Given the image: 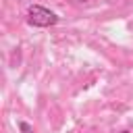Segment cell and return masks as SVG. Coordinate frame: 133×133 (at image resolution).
Returning <instances> with one entry per match:
<instances>
[{
    "instance_id": "obj_1",
    "label": "cell",
    "mask_w": 133,
    "mask_h": 133,
    "mask_svg": "<svg viewBox=\"0 0 133 133\" xmlns=\"http://www.w3.org/2000/svg\"><path fill=\"white\" fill-rule=\"evenodd\" d=\"M60 19L56 12H52L50 8L46 6H39V4H31L27 8V23L31 27H52L56 25Z\"/></svg>"
},
{
    "instance_id": "obj_2",
    "label": "cell",
    "mask_w": 133,
    "mask_h": 133,
    "mask_svg": "<svg viewBox=\"0 0 133 133\" xmlns=\"http://www.w3.org/2000/svg\"><path fill=\"white\" fill-rule=\"evenodd\" d=\"M19 129H21V133H33V127L25 121H19Z\"/></svg>"
},
{
    "instance_id": "obj_3",
    "label": "cell",
    "mask_w": 133,
    "mask_h": 133,
    "mask_svg": "<svg viewBox=\"0 0 133 133\" xmlns=\"http://www.w3.org/2000/svg\"><path fill=\"white\" fill-rule=\"evenodd\" d=\"M121 133H131V131H127V129H125V131H121Z\"/></svg>"
}]
</instances>
